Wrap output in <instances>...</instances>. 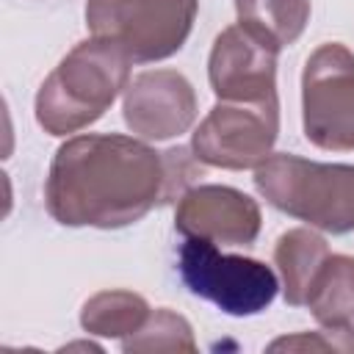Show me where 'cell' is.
Wrapping results in <instances>:
<instances>
[{
	"label": "cell",
	"instance_id": "11",
	"mask_svg": "<svg viewBox=\"0 0 354 354\" xmlns=\"http://www.w3.org/2000/svg\"><path fill=\"white\" fill-rule=\"evenodd\" d=\"M326 257H329L326 241L318 232L307 230V227L288 230L277 238L274 263L279 268L282 293H285V301L290 307H304L307 304L313 279L318 277Z\"/></svg>",
	"mask_w": 354,
	"mask_h": 354
},
{
	"label": "cell",
	"instance_id": "5",
	"mask_svg": "<svg viewBox=\"0 0 354 354\" xmlns=\"http://www.w3.org/2000/svg\"><path fill=\"white\" fill-rule=\"evenodd\" d=\"M177 268L191 293L213 301L227 315L263 313L279 288L271 266L254 257L227 254L205 238H185Z\"/></svg>",
	"mask_w": 354,
	"mask_h": 354
},
{
	"label": "cell",
	"instance_id": "16",
	"mask_svg": "<svg viewBox=\"0 0 354 354\" xmlns=\"http://www.w3.org/2000/svg\"><path fill=\"white\" fill-rule=\"evenodd\" d=\"M354 351V326L346 329H318L301 332L293 337H279L268 346V351Z\"/></svg>",
	"mask_w": 354,
	"mask_h": 354
},
{
	"label": "cell",
	"instance_id": "4",
	"mask_svg": "<svg viewBox=\"0 0 354 354\" xmlns=\"http://www.w3.org/2000/svg\"><path fill=\"white\" fill-rule=\"evenodd\" d=\"M199 0H86L94 39L122 47L133 64L174 55L191 36Z\"/></svg>",
	"mask_w": 354,
	"mask_h": 354
},
{
	"label": "cell",
	"instance_id": "14",
	"mask_svg": "<svg viewBox=\"0 0 354 354\" xmlns=\"http://www.w3.org/2000/svg\"><path fill=\"white\" fill-rule=\"evenodd\" d=\"M235 11L241 25L282 50L301 36L310 19V0H235Z\"/></svg>",
	"mask_w": 354,
	"mask_h": 354
},
{
	"label": "cell",
	"instance_id": "10",
	"mask_svg": "<svg viewBox=\"0 0 354 354\" xmlns=\"http://www.w3.org/2000/svg\"><path fill=\"white\" fill-rule=\"evenodd\" d=\"M260 205L230 185H191L174 210V227L185 238H205L221 246H249L260 235Z\"/></svg>",
	"mask_w": 354,
	"mask_h": 354
},
{
	"label": "cell",
	"instance_id": "15",
	"mask_svg": "<svg viewBox=\"0 0 354 354\" xmlns=\"http://www.w3.org/2000/svg\"><path fill=\"white\" fill-rule=\"evenodd\" d=\"M122 348L130 351H196L191 324L166 307L149 313L147 324L122 340Z\"/></svg>",
	"mask_w": 354,
	"mask_h": 354
},
{
	"label": "cell",
	"instance_id": "6",
	"mask_svg": "<svg viewBox=\"0 0 354 354\" xmlns=\"http://www.w3.org/2000/svg\"><path fill=\"white\" fill-rule=\"evenodd\" d=\"M301 127L318 149H354V53L340 41L321 44L304 64Z\"/></svg>",
	"mask_w": 354,
	"mask_h": 354
},
{
	"label": "cell",
	"instance_id": "2",
	"mask_svg": "<svg viewBox=\"0 0 354 354\" xmlns=\"http://www.w3.org/2000/svg\"><path fill=\"white\" fill-rule=\"evenodd\" d=\"M133 58L105 41L75 44L36 94V122L50 136H69L94 124L130 83Z\"/></svg>",
	"mask_w": 354,
	"mask_h": 354
},
{
	"label": "cell",
	"instance_id": "9",
	"mask_svg": "<svg viewBox=\"0 0 354 354\" xmlns=\"http://www.w3.org/2000/svg\"><path fill=\"white\" fill-rule=\"evenodd\" d=\"M124 124L144 141H166L185 133L196 119V94L177 69L136 75L122 100Z\"/></svg>",
	"mask_w": 354,
	"mask_h": 354
},
{
	"label": "cell",
	"instance_id": "1",
	"mask_svg": "<svg viewBox=\"0 0 354 354\" xmlns=\"http://www.w3.org/2000/svg\"><path fill=\"white\" fill-rule=\"evenodd\" d=\"M188 147L158 152L133 136H75L53 155L44 205L64 227L119 230L177 202L202 174Z\"/></svg>",
	"mask_w": 354,
	"mask_h": 354
},
{
	"label": "cell",
	"instance_id": "8",
	"mask_svg": "<svg viewBox=\"0 0 354 354\" xmlns=\"http://www.w3.org/2000/svg\"><path fill=\"white\" fill-rule=\"evenodd\" d=\"M277 55L279 47L271 44L257 30L241 22L224 28L216 36L207 61V77L213 94L227 102H257V105L279 102Z\"/></svg>",
	"mask_w": 354,
	"mask_h": 354
},
{
	"label": "cell",
	"instance_id": "3",
	"mask_svg": "<svg viewBox=\"0 0 354 354\" xmlns=\"http://www.w3.org/2000/svg\"><path fill=\"white\" fill-rule=\"evenodd\" d=\"M260 196L315 230L343 235L354 230V166L318 163L288 152H271L254 169Z\"/></svg>",
	"mask_w": 354,
	"mask_h": 354
},
{
	"label": "cell",
	"instance_id": "12",
	"mask_svg": "<svg viewBox=\"0 0 354 354\" xmlns=\"http://www.w3.org/2000/svg\"><path fill=\"white\" fill-rule=\"evenodd\" d=\"M313 318L326 329L354 326V257L329 254L313 279L307 304Z\"/></svg>",
	"mask_w": 354,
	"mask_h": 354
},
{
	"label": "cell",
	"instance_id": "13",
	"mask_svg": "<svg viewBox=\"0 0 354 354\" xmlns=\"http://www.w3.org/2000/svg\"><path fill=\"white\" fill-rule=\"evenodd\" d=\"M149 304L133 290H102L94 293L80 310V326L97 337H130L149 318Z\"/></svg>",
	"mask_w": 354,
	"mask_h": 354
},
{
	"label": "cell",
	"instance_id": "7",
	"mask_svg": "<svg viewBox=\"0 0 354 354\" xmlns=\"http://www.w3.org/2000/svg\"><path fill=\"white\" fill-rule=\"evenodd\" d=\"M279 136V102H227L218 100L199 122L191 138V149L199 163L216 169H257L277 144Z\"/></svg>",
	"mask_w": 354,
	"mask_h": 354
}]
</instances>
